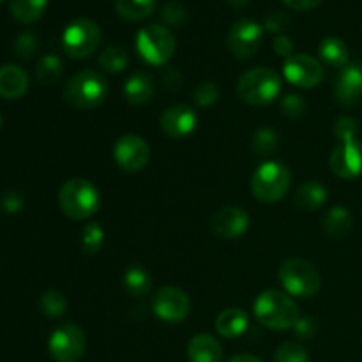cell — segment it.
Wrapping results in <instances>:
<instances>
[{"instance_id": "obj_1", "label": "cell", "mask_w": 362, "mask_h": 362, "mask_svg": "<svg viewBox=\"0 0 362 362\" xmlns=\"http://www.w3.org/2000/svg\"><path fill=\"white\" fill-rule=\"evenodd\" d=\"M255 317L265 327L272 331H288L293 329L300 318L296 300L279 290H265L255 300Z\"/></svg>"}, {"instance_id": "obj_2", "label": "cell", "mask_w": 362, "mask_h": 362, "mask_svg": "<svg viewBox=\"0 0 362 362\" xmlns=\"http://www.w3.org/2000/svg\"><path fill=\"white\" fill-rule=\"evenodd\" d=\"M59 205L64 216L74 221H83L92 218L99 211L101 197L90 180L74 177L66 180L59 191Z\"/></svg>"}, {"instance_id": "obj_3", "label": "cell", "mask_w": 362, "mask_h": 362, "mask_svg": "<svg viewBox=\"0 0 362 362\" xmlns=\"http://www.w3.org/2000/svg\"><path fill=\"white\" fill-rule=\"evenodd\" d=\"M108 90V81L101 73L85 69L69 78L64 87V99L76 110H94L106 101Z\"/></svg>"}, {"instance_id": "obj_4", "label": "cell", "mask_w": 362, "mask_h": 362, "mask_svg": "<svg viewBox=\"0 0 362 362\" xmlns=\"http://www.w3.org/2000/svg\"><path fill=\"white\" fill-rule=\"evenodd\" d=\"M292 187V172L285 163H262L251 177V193L262 204H276L288 194Z\"/></svg>"}, {"instance_id": "obj_5", "label": "cell", "mask_w": 362, "mask_h": 362, "mask_svg": "<svg viewBox=\"0 0 362 362\" xmlns=\"http://www.w3.org/2000/svg\"><path fill=\"white\" fill-rule=\"evenodd\" d=\"M281 76L269 67H253L237 81V94L251 106H265L281 94Z\"/></svg>"}, {"instance_id": "obj_6", "label": "cell", "mask_w": 362, "mask_h": 362, "mask_svg": "<svg viewBox=\"0 0 362 362\" xmlns=\"http://www.w3.org/2000/svg\"><path fill=\"white\" fill-rule=\"evenodd\" d=\"M279 283L286 293L300 299L317 296L322 286V279L313 264L303 260V258H288L283 262L278 272Z\"/></svg>"}, {"instance_id": "obj_7", "label": "cell", "mask_w": 362, "mask_h": 362, "mask_svg": "<svg viewBox=\"0 0 362 362\" xmlns=\"http://www.w3.org/2000/svg\"><path fill=\"white\" fill-rule=\"evenodd\" d=\"M136 52L151 66H163L175 53V37L163 25H147L136 35Z\"/></svg>"}, {"instance_id": "obj_8", "label": "cell", "mask_w": 362, "mask_h": 362, "mask_svg": "<svg viewBox=\"0 0 362 362\" xmlns=\"http://www.w3.org/2000/svg\"><path fill=\"white\" fill-rule=\"evenodd\" d=\"M101 45V28L88 18H78L71 21L62 34L64 52L71 59H87Z\"/></svg>"}, {"instance_id": "obj_9", "label": "cell", "mask_w": 362, "mask_h": 362, "mask_svg": "<svg viewBox=\"0 0 362 362\" xmlns=\"http://www.w3.org/2000/svg\"><path fill=\"white\" fill-rule=\"evenodd\" d=\"M87 339L74 324H64L52 332L48 341L49 356L55 362H78L83 357Z\"/></svg>"}, {"instance_id": "obj_10", "label": "cell", "mask_w": 362, "mask_h": 362, "mask_svg": "<svg viewBox=\"0 0 362 362\" xmlns=\"http://www.w3.org/2000/svg\"><path fill=\"white\" fill-rule=\"evenodd\" d=\"M117 166L127 173H138L151 161V147L138 134H124L113 145Z\"/></svg>"}, {"instance_id": "obj_11", "label": "cell", "mask_w": 362, "mask_h": 362, "mask_svg": "<svg viewBox=\"0 0 362 362\" xmlns=\"http://www.w3.org/2000/svg\"><path fill=\"white\" fill-rule=\"evenodd\" d=\"M152 310L156 317L168 324H179L186 320L191 311V300L186 292L177 286H163L156 292L152 300Z\"/></svg>"}, {"instance_id": "obj_12", "label": "cell", "mask_w": 362, "mask_h": 362, "mask_svg": "<svg viewBox=\"0 0 362 362\" xmlns=\"http://www.w3.org/2000/svg\"><path fill=\"white\" fill-rule=\"evenodd\" d=\"M283 76L292 85L300 88H315L324 78V67L320 60L306 53H296V55L285 59L283 64Z\"/></svg>"}, {"instance_id": "obj_13", "label": "cell", "mask_w": 362, "mask_h": 362, "mask_svg": "<svg viewBox=\"0 0 362 362\" xmlns=\"http://www.w3.org/2000/svg\"><path fill=\"white\" fill-rule=\"evenodd\" d=\"M262 39H264V27H260L257 21L239 20L230 28L226 45L237 59L246 60L260 49Z\"/></svg>"}, {"instance_id": "obj_14", "label": "cell", "mask_w": 362, "mask_h": 362, "mask_svg": "<svg viewBox=\"0 0 362 362\" xmlns=\"http://www.w3.org/2000/svg\"><path fill=\"white\" fill-rule=\"evenodd\" d=\"M329 163L332 173L339 179H357L362 175V144L359 140L339 141Z\"/></svg>"}, {"instance_id": "obj_15", "label": "cell", "mask_w": 362, "mask_h": 362, "mask_svg": "<svg viewBox=\"0 0 362 362\" xmlns=\"http://www.w3.org/2000/svg\"><path fill=\"white\" fill-rule=\"evenodd\" d=\"M250 228V214L243 207H223L211 218V230L219 239L233 240Z\"/></svg>"}, {"instance_id": "obj_16", "label": "cell", "mask_w": 362, "mask_h": 362, "mask_svg": "<svg viewBox=\"0 0 362 362\" xmlns=\"http://www.w3.org/2000/svg\"><path fill=\"white\" fill-rule=\"evenodd\" d=\"M198 115L191 106L175 105L170 106L161 115V129L172 140L186 138L197 129Z\"/></svg>"}, {"instance_id": "obj_17", "label": "cell", "mask_w": 362, "mask_h": 362, "mask_svg": "<svg viewBox=\"0 0 362 362\" xmlns=\"http://www.w3.org/2000/svg\"><path fill=\"white\" fill-rule=\"evenodd\" d=\"M334 98L345 108H352L362 99V64H346L338 74Z\"/></svg>"}, {"instance_id": "obj_18", "label": "cell", "mask_w": 362, "mask_h": 362, "mask_svg": "<svg viewBox=\"0 0 362 362\" xmlns=\"http://www.w3.org/2000/svg\"><path fill=\"white\" fill-rule=\"evenodd\" d=\"M28 90V74L14 64L0 66V98L7 101L23 98Z\"/></svg>"}, {"instance_id": "obj_19", "label": "cell", "mask_w": 362, "mask_h": 362, "mask_svg": "<svg viewBox=\"0 0 362 362\" xmlns=\"http://www.w3.org/2000/svg\"><path fill=\"white\" fill-rule=\"evenodd\" d=\"M156 92V83L148 73H134L127 78L124 85V98L129 105L141 106L147 105Z\"/></svg>"}, {"instance_id": "obj_20", "label": "cell", "mask_w": 362, "mask_h": 362, "mask_svg": "<svg viewBox=\"0 0 362 362\" xmlns=\"http://www.w3.org/2000/svg\"><path fill=\"white\" fill-rule=\"evenodd\" d=\"M214 325L218 334L223 338H239L246 332L247 325H250V315L240 308H228L218 315Z\"/></svg>"}, {"instance_id": "obj_21", "label": "cell", "mask_w": 362, "mask_h": 362, "mask_svg": "<svg viewBox=\"0 0 362 362\" xmlns=\"http://www.w3.org/2000/svg\"><path fill=\"white\" fill-rule=\"evenodd\" d=\"M189 362H221L223 349L211 334H197L187 345Z\"/></svg>"}, {"instance_id": "obj_22", "label": "cell", "mask_w": 362, "mask_h": 362, "mask_svg": "<svg viewBox=\"0 0 362 362\" xmlns=\"http://www.w3.org/2000/svg\"><path fill=\"white\" fill-rule=\"evenodd\" d=\"M325 202H327V187L318 182V180L304 182L303 186L297 187L296 197H293L296 207L304 212L318 211Z\"/></svg>"}, {"instance_id": "obj_23", "label": "cell", "mask_w": 362, "mask_h": 362, "mask_svg": "<svg viewBox=\"0 0 362 362\" xmlns=\"http://www.w3.org/2000/svg\"><path fill=\"white\" fill-rule=\"evenodd\" d=\"M318 55H320L322 62H325L331 67H345L349 64L350 52L345 41L339 37H325L322 39L320 46H318Z\"/></svg>"}, {"instance_id": "obj_24", "label": "cell", "mask_w": 362, "mask_h": 362, "mask_svg": "<svg viewBox=\"0 0 362 362\" xmlns=\"http://www.w3.org/2000/svg\"><path fill=\"white\" fill-rule=\"evenodd\" d=\"M352 214L349 212V209L341 207V205L332 207L324 218L325 233H327L331 239H343L345 235H349V232L352 230Z\"/></svg>"}, {"instance_id": "obj_25", "label": "cell", "mask_w": 362, "mask_h": 362, "mask_svg": "<svg viewBox=\"0 0 362 362\" xmlns=\"http://www.w3.org/2000/svg\"><path fill=\"white\" fill-rule=\"evenodd\" d=\"M124 288L133 297H144L152 290L151 272L141 265H131L124 272Z\"/></svg>"}, {"instance_id": "obj_26", "label": "cell", "mask_w": 362, "mask_h": 362, "mask_svg": "<svg viewBox=\"0 0 362 362\" xmlns=\"http://www.w3.org/2000/svg\"><path fill=\"white\" fill-rule=\"evenodd\" d=\"M48 7V0H11V14L20 23H35Z\"/></svg>"}, {"instance_id": "obj_27", "label": "cell", "mask_w": 362, "mask_h": 362, "mask_svg": "<svg viewBox=\"0 0 362 362\" xmlns=\"http://www.w3.org/2000/svg\"><path fill=\"white\" fill-rule=\"evenodd\" d=\"M158 0H117L115 9L126 21L147 20L156 9Z\"/></svg>"}, {"instance_id": "obj_28", "label": "cell", "mask_w": 362, "mask_h": 362, "mask_svg": "<svg viewBox=\"0 0 362 362\" xmlns=\"http://www.w3.org/2000/svg\"><path fill=\"white\" fill-rule=\"evenodd\" d=\"M129 64V55L122 46H108L99 55V67L106 73H122Z\"/></svg>"}, {"instance_id": "obj_29", "label": "cell", "mask_w": 362, "mask_h": 362, "mask_svg": "<svg viewBox=\"0 0 362 362\" xmlns=\"http://www.w3.org/2000/svg\"><path fill=\"white\" fill-rule=\"evenodd\" d=\"M64 71L62 60L57 55H45L35 67V78L41 85H53L60 80Z\"/></svg>"}, {"instance_id": "obj_30", "label": "cell", "mask_w": 362, "mask_h": 362, "mask_svg": "<svg viewBox=\"0 0 362 362\" xmlns=\"http://www.w3.org/2000/svg\"><path fill=\"white\" fill-rule=\"evenodd\" d=\"M279 138L271 127H260L251 136V148L257 156H271L278 148Z\"/></svg>"}, {"instance_id": "obj_31", "label": "cell", "mask_w": 362, "mask_h": 362, "mask_svg": "<svg viewBox=\"0 0 362 362\" xmlns=\"http://www.w3.org/2000/svg\"><path fill=\"white\" fill-rule=\"evenodd\" d=\"M105 244V230L101 228L99 223H88L81 232V250L88 257H94L101 251Z\"/></svg>"}, {"instance_id": "obj_32", "label": "cell", "mask_w": 362, "mask_h": 362, "mask_svg": "<svg viewBox=\"0 0 362 362\" xmlns=\"http://www.w3.org/2000/svg\"><path fill=\"white\" fill-rule=\"evenodd\" d=\"M39 306H41V311L46 317L59 318L66 313L67 299L64 297V293L57 292V290H48V292H45L41 296Z\"/></svg>"}, {"instance_id": "obj_33", "label": "cell", "mask_w": 362, "mask_h": 362, "mask_svg": "<svg viewBox=\"0 0 362 362\" xmlns=\"http://www.w3.org/2000/svg\"><path fill=\"white\" fill-rule=\"evenodd\" d=\"M274 362H310V356L303 345L288 341L276 350Z\"/></svg>"}, {"instance_id": "obj_34", "label": "cell", "mask_w": 362, "mask_h": 362, "mask_svg": "<svg viewBox=\"0 0 362 362\" xmlns=\"http://www.w3.org/2000/svg\"><path fill=\"white\" fill-rule=\"evenodd\" d=\"M161 18L170 27L180 28L187 23L189 14H187V9L180 2H168L161 9Z\"/></svg>"}, {"instance_id": "obj_35", "label": "cell", "mask_w": 362, "mask_h": 362, "mask_svg": "<svg viewBox=\"0 0 362 362\" xmlns=\"http://www.w3.org/2000/svg\"><path fill=\"white\" fill-rule=\"evenodd\" d=\"M39 48V41H37V35L34 32H23L16 37V42H14V52L20 59L28 60L35 55Z\"/></svg>"}, {"instance_id": "obj_36", "label": "cell", "mask_w": 362, "mask_h": 362, "mask_svg": "<svg viewBox=\"0 0 362 362\" xmlns=\"http://www.w3.org/2000/svg\"><path fill=\"white\" fill-rule=\"evenodd\" d=\"M281 113L286 119H299L304 115V110H306V103H304L303 95L299 94H288L281 99Z\"/></svg>"}, {"instance_id": "obj_37", "label": "cell", "mask_w": 362, "mask_h": 362, "mask_svg": "<svg viewBox=\"0 0 362 362\" xmlns=\"http://www.w3.org/2000/svg\"><path fill=\"white\" fill-rule=\"evenodd\" d=\"M219 98V90L218 87H216V83H212V81H202V83H198V87L194 88V101H197V105L200 106H211L214 105L216 101H218Z\"/></svg>"}, {"instance_id": "obj_38", "label": "cell", "mask_w": 362, "mask_h": 362, "mask_svg": "<svg viewBox=\"0 0 362 362\" xmlns=\"http://www.w3.org/2000/svg\"><path fill=\"white\" fill-rule=\"evenodd\" d=\"M357 131H359V126H357V120L352 119V117H341V119L336 120L334 134L339 141L357 140Z\"/></svg>"}, {"instance_id": "obj_39", "label": "cell", "mask_w": 362, "mask_h": 362, "mask_svg": "<svg viewBox=\"0 0 362 362\" xmlns=\"http://www.w3.org/2000/svg\"><path fill=\"white\" fill-rule=\"evenodd\" d=\"M290 23V18L286 13L281 11H274V13L269 14L264 21V30L271 32V34H281L283 30H286Z\"/></svg>"}, {"instance_id": "obj_40", "label": "cell", "mask_w": 362, "mask_h": 362, "mask_svg": "<svg viewBox=\"0 0 362 362\" xmlns=\"http://www.w3.org/2000/svg\"><path fill=\"white\" fill-rule=\"evenodd\" d=\"M293 332L299 336L300 339H311L317 332V322L311 317H300L297 324L293 325Z\"/></svg>"}, {"instance_id": "obj_41", "label": "cell", "mask_w": 362, "mask_h": 362, "mask_svg": "<svg viewBox=\"0 0 362 362\" xmlns=\"http://www.w3.org/2000/svg\"><path fill=\"white\" fill-rule=\"evenodd\" d=\"M0 207L7 212V214H16L23 207V198L16 191H11V193L4 194L2 200H0Z\"/></svg>"}, {"instance_id": "obj_42", "label": "cell", "mask_w": 362, "mask_h": 362, "mask_svg": "<svg viewBox=\"0 0 362 362\" xmlns=\"http://www.w3.org/2000/svg\"><path fill=\"white\" fill-rule=\"evenodd\" d=\"M272 48H274L276 55L283 57V59H288V57L293 55V42L288 35L279 34L278 37L274 39V45H272Z\"/></svg>"}, {"instance_id": "obj_43", "label": "cell", "mask_w": 362, "mask_h": 362, "mask_svg": "<svg viewBox=\"0 0 362 362\" xmlns=\"http://www.w3.org/2000/svg\"><path fill=\"white\" fill-rule=\"evenodd\" d=\"M285 6H288L290 9L296 11H310L315 9L317 6H320L322 0H283Z\"/></svg>"}, {"instance_id": "obj_44", "label": "cell", "mask_w": 362, "mask_h": 362, "mask_svg": "<svg viewBox=\"0 0 362 362\" xmlns=\"http://www.w3.org/2000/svg\"><path fill=\"white\" fill-rule=\"evenodd\" d=\"M228 362H264V361L258 359V357L255 356H250V354H239V356H233Z\"/></svg>"}, {"instance_id": "obj_45", "label": "cell", "mask_w": 362, "mask_h": 362, "mask_svg": "<svg viewBox=\"0 0 362 362\" xmlns=\"http://www.w3.org/2000/svg\"><path fill=\"white\" fill-rule=\"evenodd\" d=\"M226 2H228L232 7H244L250 0H226Z\"/></svg>"}, {"instance_id": "obj_46", "label": "cell", "mask_w": 362, "mask_h": 362, "mask_svg": "<svg viewBox=\"0 0 362 362\" xmlns=\"http://www.w3.org/2000/svg\"><path fill=\"white\" fill-rule=\"evenodd\" d=\"M0 127H2V115H0Z\"/></svg>"}, {"instance_id": "obj_47", "label": "cell", "mask_w": 362, "mask_h": 362, "mask_svg": "<svg viewBox=\"0 0 362 362\" xmlns=\"http://www.w3.org/2000/svg\"><path fill=\"white\" fill-rule=\"evenodd\" d=\"M4 2V0H0V4H2Z\"/></svg>"}]
</instances>
